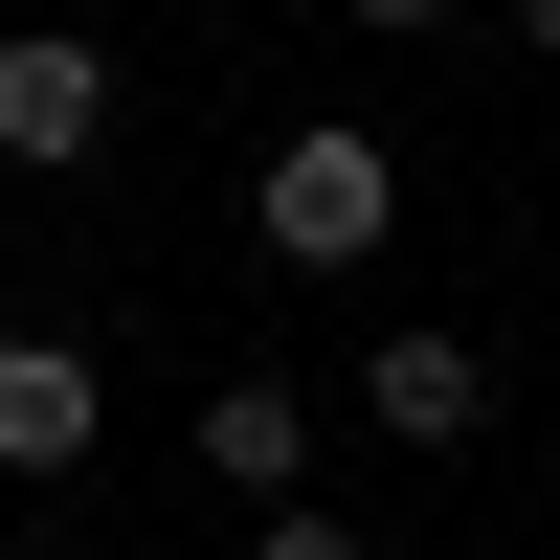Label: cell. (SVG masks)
Masks as SVG:
<instances>
[{
    "instance_id": "obj_4",
    "label": "cell",
    "mask_w": 560,
    "mask_h": 560,
    "mask_svg": "<svg viewBox=\"0 0 560 560\" xmlns=\"http://www.w3.org/2000/svg\"><path fill=\"white\" fill-rule=\"evenodd\" d=\"M359 404H382L404 448H471V427H493V359H471V337L427 314V337H382V359H359Z\"/></svg>"
},
{
    "instance_id": "obj_6",
    "label": "cell",
    "mask_w": 560,
    "mask_h": 560,
    "mask_svg": "<svg viewBox=\"0 0 560 560\" xmlns=\"http://www.w3.org/2000/svg\"><path fill=\"white\" fill-rule=\"evenodd\" d=\"M247 560H382V538H359V516H269Z\"/></svg>"
},
{
    "instance_id": "obj_5",
    "label": "cell",
    "mask_w": 560,
    "mask_h": 560,
    "mask_svg": "<svg viewBox=\"0 0 560 560\" xmlns=\"http://www.w3.org/2000/svg\"><path fill=\"white\" fill-rule=\"evenodd\" d=\"M202 471L292 516V471H314V382H224V404H202Z\"/></svg>"
},
{
    "instance_id": "obj_2",
    "label": "cell",
    "mask_w": 560,
    "mask_h": 560,
    "mask_svg": "<svg viewBox=\"0 0 560 560\" xmlns=\"http://www.w3.org/2000/svg\"><path fill=\"white\" fill-rule=\"evenodd\" d=\"M90 135H113V45L23 23V45H0V158H90Z\"/></svg>"
},
{
    "instance_id": "obj_1",
    "label": "cell",
    "mask_w": 560,
    "mask_h": 560,
    "mask_svg": "<svg viewBox=\"0 0 560 560\" xmlns=\"http://www.w3.org/2000/svg\"><path fill=\"white\" fill-rule=\"evenodd\" d=\"M247 202H269V269H359V247L404 224V158H382L359 113H314V135H269V179H247Z\"/></svg>"
},
{
    "instance_id": "obj_3",
    "label": "cell",
    "mask_w": 560,
    "mask_h": 560,
    "mask_svg": "<svg viewBox=\"0 0 560 560\" xmlns=\"http://www.w3.org/2000/svg\"><path fill=\"white\" fill-rule=\"evenodd\" d=\"M0 471H90V337H0Z\"/></svg>"
}]
</instances>
